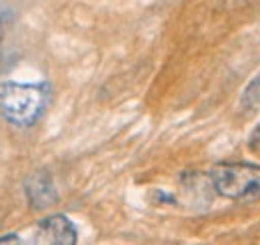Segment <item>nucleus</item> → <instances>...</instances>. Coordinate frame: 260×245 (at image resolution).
I'll return each mask as SVG.
<instances>
[{
  "label": "nucleus",
  "mask_w": 260,
  "mask_h": 245,
  "mask_svg": "<svg viewBox=\"0 0 260 245\" xmlns=\"http://www.w3.org/2000/svg\"><path fill=\"white\" fill-rule=\"evenodd\" d=\"M0 46H2V24H0Z\"/></svg>",
  "instance_id": "0eeeda50"
},
{
  "label": "nucleus",
  "mask_w": 260,
  "mask_h": 245,
  "mask_svg": "<svg viewBox=\"0 0 260 245\" xmlns=\"http://www.w3.org/2000/svg\"><path fill=\"white\" fill-rule=\"evenodd\" d=\"M78 239L74 223L64 215H50L36 227V243L44 245H74Z\"/></svg>",
  "instance_id": "7ed1b4c3"
},
{
  "label": "nucleus",
  "mask_w": 260,
  "mask_h": 245,
  "mask_svg": "<svg viewBox=\"0 0 260 245\" xmlns=\"http://www.w3.org/2000/svg\"><path fill=\"white\" fill-rule=\"evenodd\" d=\"M214 189L234 201H254L260 197V168L252 164H220L210 170Z\"/></svg>",
  "instance_id": "f03ea898"
},
{
  "label": "nucleus",
  "mask_w": 260,
  "mask_h": 245,
  "mask_svg": "<svg viewBox=\"0 0 260 245\" xmlns=\"http://www.w3.org/2000/svg\"><path fill=\"white\" fill-rule=\"evenodd\" d=\"M0 243H22L18 237H14V235H10V237H0Z\"/></svg>",
  "instance_id": "423d86ee"
},
{
  "label": "nucleus",
  "mask_w": 260,
  "mask_h": 245,
  "mask_svg": "<svg viewBox=\"0 0 260 245\" xmlns=\"http://www.w3.org/2000/svg\"><path fill=\"white\" fill-rule=\"evenodd\" d=\"M50 102V88L46 84H0V114L12 126L30 128L38 122Z\"/></svg>",
  "instance_id": "f257e3e1"
},
{
  "label": "nucleus",
  "mask_w": 260,
  "mask_h": 245,
  "mask_svg": "<svg viewBox=\"0 0 260 245\" xmlns=\"http://www.w3.org/2000/svg\"><path fill=\"white\" fill-rule=\"evenodd\" d=\"M250 148L254 152H260V126L252 132V136H250Z\"/></svg>",
  "instance_id": "39448f33"
},
{
  "label": "nucleus",
  "mask_w": 260,
  "mask_h": 245,
  "mask_svg": "<svg viewBox=\"0 0 260 245\" xmlns=\"http://www.w3.org/2000/svg\"><path fill=\"white\" fill-rule=\"evenodd\" d=\"M24 189H26V197H28L30 206L36 210H44L50 203H54V199H56L52 180L48 178V174H42V172L34 174L32 178L26 182Z\"/></svg>",
  "instance_id": "20e7f679"
}]
</instances>
